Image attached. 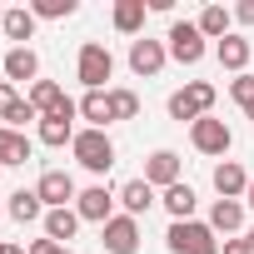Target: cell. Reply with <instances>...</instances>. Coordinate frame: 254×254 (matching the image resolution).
Listing matches in <instances>:
<instances>
[{"instance_id": "cell-1", "label": "cell", "mask_w": 254, "mask_h": 254, "mask_svg": "<svg viewBox=\"0 0 254 254\" xmlns=\"http://www.w3.org/2000/svg\"><path fill=\"white\" fill-rule=\"evenodd\" d=\"M214 95H219V90H214L209 80H190L185 90L170 95V120H180V125H185V120H190V125L204 120V115L214 110Z\"/></svg>"}, {"instance_id": "cell-2", "label": "cell", "mask_w": 254, "mask_h": 254, "mask_svg": "<svg viewBox=\"0 0 254 254\" xmlns=\"http://www.w3.org/2000/svg\"><path fill=\"white\" fill-rule=\"evenodd\" d=\"M70 155H75L90 175H105V170L115 165V140H110L105 130H80L75 145H70Z\"/></svg>"}, {"instance_id": "cell-3", "label": "cell", "mask_w": 254, "mask_h": 254, "mask_svg": "<svg viewBox=\"0 0 254 254\" xmlns=\"http://www.w3.org/2000/svg\"><path fill=\"white\" fill-rule=\"evenodd\" d=\"M75 75L85 90H105V80L115 75V55L100 45V40H85L80 45V60H75Z\"/></svg>"}, {"instance_id": "cell-4", "label": "cell", "mask_w": 254, "mask_h": 254, "mask_svg": "<svg viewBox=\"0 0 254 254\" xmlns=\"http://www.w3.org/2000/svg\"><path fill=\"white\" fill-rule=\"evenodd\" d=\"M190 145H194L199 155H214V160H224V155H229V145H234V130H229L224 120L204 115V120H194V125H190Z\"/></svg>"}, {"instance_id": "cell-5", "label": "cell", "mask_w": 254, "mask_h": 254, "mask_svg": "<svg viewBox=\"0 0 254 254\" xmlns=\"http://www.w3.org/2000/svg\"><path fill=\"white\" fill-rule=\"evenodd\" d=\"M165 40H170V60H180V65H199V60H204V50H209L194 20H175Z\"/></svg>"}, {"instance_id": "cell-6", "label": "cell", "mask_w": 254, "mask_h": 254, "mask_svg": "<svg viewBox=\"0 0 254 254\" xmlns=\"http://www.w3.org/2000/svg\"><path fill=\"white\" fill-rule=\"evenodd\" d=\"M165 60H170V45H165V40H150V35L130 40V70H135V75L155 80V75L165 70Z\"/></svg>"}, {"instance_id": "cell-7", "label": "cell", "mask_w": 254, "mask_h": 254, "mask_svg": "<svg viewBox=\"0 0 254 254\" xmlns=\"http://www.w3.org/2000/svg\"><path fill=\"white\" fill-rule=\"evenodd\" d=\"M35 194H40L45 209H70V204L80 199V190H75V180H70L65 170H45L40 185H35Z\"/></svg>"}, {"instance_id": "cell-8", "label": "cell", "mask_w": 254, "mask_h": 254, "mask_svg": "<svg viewBox=\"0 0 254 254\" xmlns=\"http://www.w3.org/2000/svg\"><path fill=\"white\" fill-rule=\"evenodd\" d=\"M115 204H120V199H115L105 185H90V190H80V199H75V214H80L85 224H100V229H105V224L115 219Z\"/></svg>"}, {"instance_id": "cell-9", "label": "cell", "mask_w": 254, "mask_h": 254, "mask_svg": "<svg viewBox=\"0 0 254 254\" xmlns=\"http://www.w3.org/2000/svg\"><path fill=\"white\" fill-rule=\"evenodd\" d=\"M100 244H105L110 254H135V249H140V219L115 214V219L100 229Z\"/></svg>"}, {"instance_id": "cell-10", "label": "cell", "mask_w": 254, "mask_h": 254, "mask_svg": "<svg viewBox=\"0 0 254 254\" xmlns=\"http://www.w3.org/2000/svg\"><path fill=\"white\" fill-rule=\"evenodd\" d=\"M0 70H5V80H10V85H20V80H30V85H35V75H40V55H35L30 45H10V50H5V60H0Z\"/></svg>"}, {"instance_id": "cell-11", "label": "cell", "mask_w": 254, "mask_h": 254, "mask_svg": "<svg viewBox=\"0 0 254 254\" xmlns=\"http://www.w3.org/2000/svg\"><path fill=\"white\" fill-rule=\"evenodd\" d=\"M145 185H155V190L180 185V155H175V150H155V155L145 160Z\"/></svg>"}, {"instance_id": "cell-12", "label": "cell", "mask_w": 254, "mask_h": 254, "mask_svg": "<svg viewBox=\"0 0 254 254\" xmlns=\"http://www.w3.org/2000/svg\"><path fill=\"white\" fill-rule=\"evenodd\" d=\"M115 199L125 204L130 219H140V214H150V204H155V185H145V175H140V180H125V185L115 190Z\"/></svg>"}, {"instance_id": "cell-13", "label": "cell", "mask_w": 254, "mask_h": 254, "mask_svg": "<svg viewBox=\"0 0 254 254\" xmlns=\"http://www.w3.org/2000/svg\"><path fill=\"white\" fill-rule=\"evenodd\" d=\"M204 234H214L209 224H199V219H170V234H165V244H170V254H190Z\"/></svg>"}, {"instance_id": "cell-14", "label": "cell", "mask_w": 254, "mask_h": 254, "mask_svg": "<svg viewBox=\"0 0 254 254\" xmlns=\"http://www.w3.org/2000/svg\"><path fill=\"white\" fill-rule=\"evenodd\" d=\"M214 190H219V199H239V194L249 190L244 165H239V160H219V165H214Z\"/></svg>"}, {"instance_id": "cell-15", "label": "cell", "mask_w": 254, "mask_h": 254, "mask_svg": "<svg viewBox=\"0 0 254 254\" xmlns=\"http://www.w3.org/2000/svg\"><path fill=\"white\" fill-rule=\"evenodd\" d=\"M80 120H90V130H110V125H115V115H110V90H85Z\"/></svg>"}, {"instance_id": "cell-16", "label": "cell", "mask_w": 254, "mask_h": 254, "mask_svg": "<svg viewBox=\"0 0 254 254\" xmlns=\"http://www.w3.org/2000/svg\"><path fill=\"white\" fill-rule=\"evenodd\" d=\"M145 15H150L145 0H115V30H120V35H135V40H140Z\"/></svg>"}, {"instance_id": "cell-17", "label": "cell", "mask_w": 254, "mask_h": 254, "mask_svg": "<svg viewBox=\"0 0 254 254\" xmlns=\"http://www.w3.org/2000/svg\"><path fill=\"white\" fill-rule=\"evenodd\" d=\"M214 60H219L224 70H234V75H244V65H249V40L229 30V35H224V40L214 45Z\"/></svg>"}, {"instance_id": "cell-18", "label": "cell", "mask_w": 254, "mask_h": 254, "mask_svg": "<svg viewBox=\"0 0 254 254\" xmlns=\"http://www.w3.org/2000/svg\"><path fill=\"white\" fill-rule=\"evenodd\" d=\"M244 224V199H214L209 204V229L214 234H234Z\"/></svg>"}, {"instance_id": "cell-19", "label": "cell", "mask_w": 254, "mask_h": 254, "mask_svg": "<svg viewBox=\"0 0 254 254\" xmlns=\"http://www.w3.org/2000/svg\"><path fill=\"white\" fill-rule=\"evenodd\" d=\"M165 209H170V219H194V209H199V194L180 180V185H170L165 190V199H160Z\"/></svg>"}, {"instance_id": "cell-20", "label": "cell", "mask_w": 254, "mask_h": 254, "mask_svg": "<svg viewBox=\"0 0 254 254\" xmlns=\"http://www.w3.org/2000/svg\"><path fill=\"white\" fill-rule=\"evenodd\" d=\"M85 219L75 214V204L70 209H45V239H55V244H65V239H75V229H80Z\"/></svg>"}, {"instance_id": "cell-21", "label": "cell", "mask_w": 254, "mask_h": 254, "mask_svg": "<svg viewBox=\"0 0 254 254\" xmlns=\"http://www.w3.org/2000/svg\"><path fill=\"white\" fill-rule=\"evenodd\" d=\"M0 30H5L15 45H25V40L35 35V10H30V5H10L5 20H0Z\"/></svg>"}, {"instance_id": "cell-22", "label": "cell", "mask_w": 254, "mask_h": 254, "mask_svg": "<svg viewBox=\"0 0 254 254\" xmlns=\"http://www.w3.org/2000/svg\"><path fill=\"white\" fill-rule=\"evenodd\" d=\"M30 160V140L20 130H10V125H0V170L5 165H25Z\"/></svg>"}, {"instance_id": "cell-23", "label": "cell", "mask_w": 254, "mask_h": 254, "mask_svg": "<svg viewBox=\"0 0 254 254\" xmlns=\"http://www.w3.org/2000/svg\"><path fill=\"white\" fill-rule=\"evenodd\" d=\"M5 214H10L15 224H30V219H45V204H40V194H35V190H15V194H10V204H5Z\"/></svg>"}, {"instance_id": "cell-24", "label": "cell", "mask_w": 254, "mask_h": 254, "mask_svg": "<svg viewBox=\"0 0 254 254\" xmlns=\"http://www.w3.org/2000/svg\"><path fill=\"white\" fill-rule=\"evenodd\" d=\"M229 20H234V10H224V5H204L194 25H199L204 40H224V35H229Z\"/></svg>"}, {"instance_id": "cell-25", "label": "cell", "mask_w": 254, "mask_h": 254, "mask_svg": "<svg viewBox=\"0 0 254 254\" xmlns=\"http://www.w3.org/2000/svg\"><path fill=\"white\" fill-rule=\"evenodd\" d=\"M25 100H30V105H35V110H40V115H55V110H60V105H65V100H70V95H65V90H60V85H55V80H35V85H30V95H25Z\"/></svg>"}, {"instance_id": "cell-26", "label": "cell", "mask_w": 254, "mask_h": 254, "mask_svg": "<svg viewBox=\"0 0 254 254\" xmlns=\"http://www.w3.org/2000/svg\"><path fill=\"white\" fill-rule=\"evenodd\" d=\"M110 115L115 120H135L140 115V95L135 90H110Z\"/></svg>"}, {"instance_id": "cell-27", "label": "cell", "mask_w": 254, "mask_h": 254, "mask_svg": "<svg viewBox=\"0 0 254 254\" xmlns=\"http://www.w3.org/2000/svg\"><path fill=\"white\" fill-rule=\"evenodd\" d=\"M35 20H65V15H75L80 5H75V0H35Z\"/></svg>"}, {"instance_id": "cell-28", "label": "cell", "mask_w": 254, "mask_h": 254, "mask_svg": "<svg viewBox=\"0 0 254 254\" xmlns=\"http://www.w3.org/2000/svg\"><path fill=\"white\" fill-rule=\"evenodd\" d=\"M229 95H234V105H239V110H249V105H254V75H249V70H244V75H234V80H229Z\"/></svg>"}, {"instance_id": "cell-29", "label": "cell", "mask_w": 254, "mask_h": 254, "mask_svg": "<svg viewBox=\"0 0 254 254\" xmlns=\"http://www.w3.org/2000/svg\"><path fill=\"white\" fill-rule=\"evenodd\" d=\"M5 120H10V130H15V125H30V120H35V125H40V110H35V105H30V100H20V105H15V110H10V115H5Z\"/></svg>"}, {"instance_id": "cell-30", "label": "cell", "mask_w": 254, "mask_h": 254, "mask_svg": "<svg viewBox=\"0 0 254 254\" xmlns=\"http://www.w3.org/2000/svg\"><path fill=\"white\" fill-rule=\"evenodd\" d=\"M15 105H20V90H15L10 80H0V120H5V115H10Z\"/></svg>"}, {"instance_id": "cell-31", "label": "cell", "mask_w": 254, "mask_h": 254, "mask_svg": "<svg viewBox=\"0 0 254 254\" xmlns=\"http://www.w3.org/2000/svg\"><path fill=\"white\" fill-rule=\"evenodd\" d=\"M30 254H70V249H65V244H55V239H35V244H30Z\"/></svg>"}, {"instance_id": "cell-32", "label": "cell", "mask_w": 254, "mask_h": 254, "mask_svg": "<svg viewBox=\"0 0 254 254\" xmlns=\"http://www.w3.org/2000/svg\"><path fill=\"white\" fill-rule=\"evenodd\" d=\"M234 20H239V25H254V0H239V5H234Z\"/></svg>"}, {"instance_id": "cell-33", "label": "cell", "mask_w": 254, "mask_h": 254, "mask_svg": "<svg viewBox=\"0 0 254 254\" xmlns=\"http://www.w3.org/2000/svg\"><path fill=\"white\" fill-rule=\"evenodd\" d=\"M190 254H219V244H214V234H204V239H199V244H194Z\"/></svg>"}, {"instance_id": "cell-34", "label": "cell", "mask_w": 254, "mask_h": 254, "mask_svg": "<svg viewBox=\"0 0 254 254\" xmlns=\"http://www.w3.org/2000/svg\"><path fill=\"white\" fill-rule=\"evenodd\" d=\"M0 254H30V249H20V244H0Z\"/></svg>"}, {"instance_id": "cell-35", "label": "cell", "mask_w": 254, "mask_h": 254, "mask_svg": "<svg viewBox=\"0 0 254 254\" xmlns=\"http://www.w3.org/2000/svg\"><path fill=\"white\" fill-rule=\"evenodd\" d=\"M244 204H249V209H254V180H249V190H244Z\"/></svg>"}, {"instance_id": "cell-36", "label": "cell", "mask_w": 254, "mask_h": 254, "mask_svg": "<svg viewBox=\"0 0 254 254\" xmlns=\"http://www.w3.org/2000/svg\"><path fill=\"white\" fill-rule=\"evenodd\" d=\"M244 244H249V254H254V229H249V234H244Z\"/></svg>"}, {"instance_id": "cell-37", "label": "cell", "mask_w": 254, "mask_h": 254, "mask_svg": "<svg viewBox=\"0 0 254 254\" xmlns=\"http://www.w3.org/2000/svg\"><path fill=\"white\" fill-rule=\"evenodd\" d=\"M244 120H254V105H249V110H244Z\"/></svg>"}, {"instance_id": "cell-38", "label": "cell", "mask_w": 254, "mask_h": 254, "mask_svg": "<svg viewBox=\"0 0 254 254\" xmlns=\"http://www.w3.org/2000/svg\"><path fill=\"white\" fill-rule=\"evenodd\" d=\"M0 20H5V10H0Z\"/></svg>"}]
</instances>
